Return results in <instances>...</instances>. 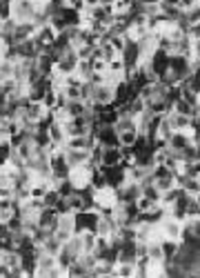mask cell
Returning a JSON list of instances; mask_svg holds the SVG:
<instances>
[{
	"instance_id": "cell-25",
	"label": "cell",
	"mask_w": 200,
	"mask_h": 278,
	"mask_svg": "<svg viewBox=\"0 0 200 278\" xmlns=\"http://www.w3.org/2000/svg\"><path fill=\"white\" fill-rule=\"evenodd\" d=\"M67 276L69 278H83V276H89V269L80 263V258H76L73 263H69V267H67Z\"/></svg>"
},
{
	"instance_id": "cell-22",
	"label": "cell",
	"mask_w": 200,
	"mask_h": 278,
	"mask_svg": "<svg viewBox=\"0 0 200 278\" xmlns=\"http://www.w3.org/2000/svg\"><path fill=\"white\" fill-rule=\"evenodd\" d=\"M140 136L138 129H125V132H118V145L120 147H133L136 140Z\"/></svg>"
},
{
	"instance_id": "cell-42",
	"label": "cell",
	"mask_w": 200,
	"mask_h": 278,
	"mask_svg": "<svg viewBox=\"0 0 200 278\" xmlns=\"http://www.w3.org/2000/svg\"><path fill=\"white\" fill-rule=\"evenodd\" d=\"M63 94L67 96V100H80V87L65 85V87H63Z\"/></svg>"
},
{
	"instance_id": "cell-9",
	"label": "cell",
	"mask_w": 200,
	"mask_h": 278,
	"mask_svg": "<svg viewBox=\"0 0 200 278\" xmlns=\"http://www.w3.org/2000/svg\"><path fill=\"white\" fill-rule=\"evenodd\" d=\"M120 145H113V147H103V156H100V165L103 167H113V165H120Z\"/></svg>"
},
{
	"instance_id": "cell-3",
	"label": "cell",
	"mask_w": 200,
	"mask_h": 278,
	"mask_svg": "<svg viewBox=\"0 0 200 278\" xmlns=\"http://www.w3.org/2000/svg\"><path fill=\"white\" fill-rule=\"evenodd\" d=\"M113 100H116V89H113L111 85H93L91 87V103L96 105H113Z\"/></svg>"
},
{
	"instance_id": "cell-17",
	"label": "cell",
	"mask_w": 200,
	"mask_h": 278,
	"mask_svg": "<svg viewBox=\"0 0 200 278\" xmlns=\"http://www.w3.org/2000/svg\"><path fill=\"white\" fill-rule=\"evenodd\" d=\"M47 136H49V140L51 142H58V145H65V140H67V134H65V127H63V123H53L47 127Z\"/></svg>"
},
{
	"instance_id": "cell-24",
	"label": "cell",
	"mask_w": 200,
	"mask_h": 278,
	"mask_svg": "<svg viewBox=\"0 0 200 278\" xmlns=\"http://www.w3.org/2000/svg\"><path fill=\"white\" fill-rule=\"evenodd\" d=\"M160 247H163V254H165V263L171 261L176 256L178 247H180V240H171V238H163L160 240Z\"/></svg>"
},
{
	"instance_id": "cell-34",
	"label": "cell",
	"mask_w": 200,
	"mask_h": 278,
	"mask_svg": "<svg viewBox=\"0 0 200 278\" xmlns=\"http://www.w3.org/2000/svg\"><path fill=\"white\" fill-rule=\"evenodd\" d=\"M76 76H80L83 80H89L91 76V60H78V65H76Z\"/></svg>"
},
{
	"instance_id": "cell-45",
	"label": "cell",
	"mask_w": 200,
	"mask_h": 278,
	"mask_svg": "<svg viewBox=\"0 0 200 278\" xmlns=\"http://www.w3.org/2000/svg\"><path fill=\"white\" fill-rule=\"evenodd\" d=\"M53 236H56V238H58L60 243H67V240H69L71 236H73V232H71V229H63V227H58L56 232H53Z\"/></svg>"
},
{
	"instance_id": "cell-35",
	"label": "cell",
	"mask_w": 200,
	"mask_h": 278,
	"mask_svg": "<svg viewBox=\"0 0 200 278\" xmlns=\"http://www.w3.org/2000/svg\"><path fill=\"white\" fill-rule=\"evenodd\" d=\"M171 112H176V114H185V116H191L193 107H191V105H187L183 98H178V100H173V103H171Z\"/></svg>"
},
{
	"instance_id": "cell-6",
	"label": "cell",
	"mask_w": 200,
	"mask_h": 278,
	"mask_svg": "<svg viewBox=\"0 0 200 278\" xmlns=\"http://www.w3.org/2000/svg\"><path fill=\"white\" fill-rule=\"evenodd\" d=\"M93 138H96V142H100L103 147H113L118 145V132L113 125H100L98 132L93 134Z\"/></svg>"
},
{
	"instance_id": "cell-39",
	"label": "cell",
	"mask_w": 200,
	"mask_h": 278,
	"mask_svg": "<svg viewBox=\"0 0 200 278\" xmlns=\"http://www.w3.org/2000/svg\"><path fill=\"white\" fill-rule=\"evenodd\" d=\"M73 51H76L78 60H91L93 47H91V45H78V47H73Z\"/></svg>"
},
{
	"instance_id": "cell-20",
	"label": "cell",
	"mask_w": 200,
	"mask_h": 278,
	"mask_svg": "<svg viewBox=\"0 0 200 278\" xmlns=\"http://www.w3.org/2000/svg\"><path fill=\"white\" fill-rule=\"evenodd\" d=\"M147 256H149L151 263H165V254H163V247H160V240L147 243Z\"/></svg>"
},
{
	"instance_id": "cell-49",
	"label": "cell",
	"mask_w": 200,
	"mask_h": 278,
	"mask_svg": "<svg viewBox=\"0 0 200 278\" xmlns=\"http://www.w3.org/2000/svg\"><path fill=\"white\" fill-rule=\"evenodd\" d=\"M113 0H100V5H111Z\"/></svg>"
},
{
	"instance_id": "cell-16",
	"label": "cell",
	"mask_w": 200,
	"mask_h": 278,
	"mask_svg": "<svg viewBox=\"0 0 200 278\" xmlns=\"http://www.w3.org/2000/svg\"><path fill=\"white\" fill-rule=\"evenodd\" d=\"M67 207H69L71 214H78V212H85V209H89V205H87L85 196L80 192H73L71 196H67Z\"/></svg>"
},
{
	"instance_id": "cell-43",
	"label": "cell",
	"mask_w": 200,
	"mask_h": 278,
	"mask_svg": "<svg viewBox=\"0 0 200 278\" xmlns=\"http://www.w3.org/2000/svg\"><path fill=\"white\" fill-rule=\"evenodd\" d=\"M65 7H69V9L73 11H78V13H83L87 9V5H85V0H63Z\"/></svg>"
},
{
	"instance_id": "cell-46",
	"label": "cell",
	"mask_w": 200,
	"mask_h": 278,
	"mask_svg": "<svg viewBox=\"0 0 200 278\" xmlns=\"http://www.w3.org/2000/svg\"><path fill=\"white\" fill-rule=\"evenodd\" d=\"M13 214H16V212H13V209H9V212H0V223H7V220H9L11 216H13Z\"/></svg>"
},
{
	"instance_id": "cell-12",
	"label": "cell",
	"mask_w": 200,
	"mask_h": 278,
	"mask_svg": "<svg viewBox=\"0 0 200 278\" xmlns=\"http://www.w3.org/2000/svg\"><path fill=\"white\" fill-rule=\"evenodd\" d=\"M25 114L27 118L31 120V123H36L38 125V120H43L47 116V109H45V105L43 103H33V100H29V105L25 107V109H20Z\"/></svg>"
},
{
	"instance_id": "cell-29",
	"label": "cell",
	"mask_w": 200,
	"mask_h": 278,
	"mask_svg": "<svg viewBox=\"0 0 200 278\" xmlns=\"http://www.w3.org/2000/svg\"><path fill=\"white\" fill-rule=\"evenodd\" d=\"M180 98H183L187 105H191V107H198L200 105V94L187 89V87H180Z\"/></svg>"
},
{
	"instance_id": "cell-47",
	"label": "cell",
	"mask_w": 200,
	"mask_h": 278,
	"mask_svg": "<svg viewBox=\"0 0 200 278\" xmlns=\"http://www.w3.org/2000/svg\"><path fill=\"white\" fill-rule=\"evenodd\" d=\"M7 103H9V96H7V94L0 89V109H3V107H7Z\"/></svg>"
},
{
	"instance_id": "cell-41",
	"label": "cell",
	"mask_w": 200,
	"mask_h": 278,
	"mask_svg": "<svg viewBox=\"0 0 200 278\" xmlns=\"http://www.w3.org/2000/svg\"><path fill=\"white\" fill-rule=\"evenodd\" d=\"M176 7L185 13V11H191L196 7H200V0H176Z\"/></svg>"
},
{
	"instance_id": "cell-44",
	"label": "cell",
	"mask_w": 200,
	"mask_h": 278,
	"mask_svg": "<svg viewBox=\"0 0 200 278\" xmlns=\"http://www.w3.org/2000/svg\"><path fill=\"white\" fill-rule=\"evenodd\" d=\"M91 71H93V73H107V60L93 58V60H91Z\"/></svg>"
},
{
	"instance_id": "cell-19",
	"label": "cell",
	"mask_w": 200,
	"mask_h": 278,
	"mask_svg": "<svg viewBox=\"0 0 200 278\" xmlns=\"http://www.w3.org/2000/svg\"><path fill=\"white\" fill-rule=\"evenodd\" d=\"M80 234V240H83V254H93V247H96V232L93 229H83Z\"/></svg>"
},
{
	"instance_id": "cell-28",
	"label": "cell",
	"mask_w": 200,
	"mask_h": 278,
	"mask_svg": "<svg viewBox=\"0 0 200 278\" xmlns=\"http://www.w3.org/2000/svg\"><path fill=\"white\" fill-rule=\"evenodd\" d=\"M180 154V160H185V162H193V160H200V149L196 145H187L183 152H178Z\"/></svg>"
},
{
	"instance_id": "cell-37",
	"label": "cell",
	"mask_w": 200,
	"mask_h": 278,
	"mask_svg": "<svg viewBox=\"0 0 200 278\" xmlns=\"http://www.w3.org/2000/svg\"><path fill=\"white\" fill-rule=\"evenodd\" d=\"M173 134V129H171V125H169V120H167V114L163 118H160V125H158V132H156V136H160V138H169Z\"/></svg>"
},
{
	"instance_id": "cell-36",
	"label": "cell",
	"mask_w": 200,
	"mask_h": 278,
	"mask_svg": "<svg viewBox=\"0 0 200 278\" xmlns=\"http://www.w3.org/2000/svg\"><path fill=\"white\" fill-rule=\"evenodd\" d=\"M153 185H156L158 192L163 194V192H167V189L176 187V178H173V176H167V178H156V180H153Z\"/></svg>"
},
{
	"instance_id": "cell-21",
	"label": "cell",
	"mask_w": 200,
	"mask_h": 278,
	"mask_svg": "<svg viewBox=\"0 0 200 278\" xmlns=\"http://www.w3.org/2000/svg\"><path fill=\"white\" fill-rule=\"evenodd\" d=\"M196 216H200V196H187L185 218H196Z\"/></svg>"
},
{
	"instance_id": "cell-14",
	"label": "cell",
	"mask_w": 200,
	"mask_h": 278,
	"mask_svg": "<svg viewBox=\"0 0 200 278\" xmlns=\"http://www.w3.org/2000/svg\"><path fill=\"white\" fill-rule=\"evenodd\" d=\"M111 276H118V278H133L138 276V269H136V263H127V261H118L113 265V272Z\"/></svg>"
},
{
	"instance_id": "cell-8",
	"label": "cell",
	"mask_w": 200,
	"mask_h": 278,
	"mask_svg": "<svg viewBox=\"0 0 200 278\" xmlns=\"http://www.w3.org/2000/svg\"><path fill=\"white\" fill-rule=\"evenodd\" d=\"M96 138L91 136V134H85V136H69L65 140L63 149H91Z\"/></svg>"
},
{
	"instance_id": "cell-31",
	"label": "cell",
	"mask_w": 200,
	"mask_h": 278,
	"mask_svg": "<svg viewBox=\"0 0 200 278\" xmlns=\"http://www.w3.org/2000/svg\"><path fill=\"white\" fill-rule=\"evenodd\" d=\"M125 60L120 58V56H116L113 60H109V63H107V73H116V76H123L125 73Z\"/></svg>"
},
{
	"instance_id": "cell-50",
	"label": "cell",
	"mask_w": 200,
	"mask_h": 278,
	"mask_svg": "<svg viewBox=\"0 0 200 278\" xmlns=\"http://www.w3.org/2000/svg\"><path fill=\"white\" fill-rule=\"evenodd\" d=\"M5 138V132H3V125H0V140Z\"/></svg>"
},
{
	"instance_id": "cell-10",
	"label": "cell",
	"mask_w": 200,
	"mask_h": 278,
	"mask_svg": "<svg viewBox=\"0 0 200 278\" xmlns=\"http://www.w3.org/2000/svg\"><path fill=\"white\" fill-rule=\"evenodd\" d=\"M167 120H169L173 132H189L191 127V118L185 114H176V112H167Z\"/></svg>"
},
{
	"instance_id": "cell-2",
	"label": "cell",
	"mask_w": 200,
	"mask_h": 278,
	"mask_svg": "<svg viewBox=\"0 0 200 278\" xmlns=\"http://www.w3.org/2000/svg\"><path fill=\"white\" fill-rule=\"evenodd\" d=\"M158 229L163 234V238H171V240L183 238V220H176L171 216H163V220L158 223Z\"/></svg>"
},
{
	"instance_id": "cell-11",
	"label": "cell",
	"mask_w": 200,
	"mask_h": 278,
	"mask_svg": "<svg viewBox=\"0 0 200 278\" xmlns=\"http://www.w3.org/2000/svg\"><path fill=\"white\" fill-rule=\"evenodd\" d=\"M65 158L69 167H78L85 165L89 160V149H65Z\"/></svg>"
},
{
	"instance_id": "cell-30",
	"label": "cell",
	"mask_w": 200,
	"mask_h": 278,
	"mask_svg": "<svg viewBox=\"0 0 200 278\" xmlns=\"http://www.w3.org/2000/svg\"><path fill=\"white\" fill-rule=\"evenodd\" d=\"M140 194L147 196V198L153 200V202H160V192H158V187L153 185V182H145V185H140Z\"/></svg>"
},
{
	"instance_id": "cell-23",
	"label": "cell",
	"mask_w": 200,
	"mask_h": 278,
	"mask_svg": "<svg viewBox=\"0 0 200 278\" xmlns=\"http://www.w3.org/2000/svg\"><path fill=\"white\" fill-rule=\"evenodd\" d=\"M40 247H43V252H47V254H51V256H58V252H60V247H63V243H60L56 236L53 234H49L47 238L40 243Z\"/></svg>"
},
{
	"instance_id": "cell-1",
	"label": "cell",
	"mask_w": 200,
	"mask_h": 278,
	"mask_svg": "<svg viewBox=\"0 0 200 278\" xmlns=\"http://www.w3.org/2000/svg\"><path fill=\"white\" fill-rule=\"evenodd\" d=\"M11 18L16 23H27L36 18V3L33 0H11Z\"/></svg>"
},
{
	"instance_id": "cell-7",
	"label": "cell",
	"mask_w": 200,
	"mask_h": 278,
	"mask_svg": "<svg viewBox=\"0 0 200 278\" xmlns=\"http://www.w3.org/2000/svg\"><path fill=\"white\" fill-rule=\"evenodd\" d=\"M116 229H118V223L113 220V216H98L93 232L98 236H107V238H109V236L116 234Z\"/></svg>"
},
{
	"instance_id": "cell-32",
	"label": "cell",
	"mask_w": 200,
	"mask_h": 278,
	"mask_svg": "<svg viewBox=\"0 0 200 278\" xmlns=\"http://www.w3.org/2000/svg\"><path fill=\"white\" fill-rule=\"evenodd\" d=\"M53 187H56V192L60 194V198H67V196H71L73 192H76L69 178H63V180H58V182H56V185H53Z\"/></svg>"
},
{
	"instance_id": "cell-33",
	"label": "cell",
	"mask_w": 200,
	"mask_h": 278,
	"mask_svg": "<svg viewBox=\"0 0 200 278\" xmlns=\"http://www.w3.org/2000/svg\"><path fill=\"white\" fill-rule=\"evenodd\" d=\"M136 3H138V0H113V3H111L113 13H129L131 7Z\"/></svg>"
},
{
	"instance_id": "cell-15",
	"label": "cell",
	"mask_w": 200,
	"mask_h": 278,
	"mask_svg": "<svg viewBox=\"0 0 200 278\" xmlns=\"http://www.w3.org/2000/svg\"><path fill=\"white\" fill-rule=\"evenodd\" d=\"M187 145H191L189 136H187V132H173L171 136L167 138V147H169L171 152H183Z\"/></svg>"
},
{
	"instance_id": "cell-5",
	"label": "cell",
	"mask_w": 200,
	"mask_h": 278,
	"mask_svg": "<svg viewBox=\"0 0 200 278\" xmlns=\"http://www.w3.org/2000/svg\"><path fill=\"white\" fill-rule=\"evenodd\" d=\"M36 223H38V227L49 229V232L53 234L58 229V212L53 207H43L36 216Z\"/></svg>"
},
{
	"instance_id": "cell-48",
	"label": "cell",
	"mask_w": 200,
	"mask_h": 278,
	"mask_svg": "<svg viewBox=\"0 0 200 278\" xmlns=\"http://www.w3.org/2000/svg\"><path fill=\"white\" fill-rule=\"evenodd\" d=\"M85 5H87V9H89V7H96V5H100V0H85Z\"/></svg>"
},
{
	"instance_id": "cell-38",
	"label": "cell",
	"mask_w": 200,
	"mask_h": 278,
	"mask_svg": "<svg viewBox=\"0 0 200 278\" xmlns=\"http://www.w3.org/2000/svg\"><path fill=\"white\" fill-rule=\"evenodd\" d=\"M167 176H173L171 169L167 165H151V178L153 180H156V178H167Z\"/></svg>"
},
{
	"instance_id": "cell-27",
	"label": "cell",
	"mask_w": 200,
	"mask_h": 278,
	"mask_svg": "<svg viewBox=\"0 0 200 278\" xmlns=\"http://www.w3.org/2000/svg\"><path fill=\"white\" fill-rule=\"evenodd\" d=\"M98 47H100V56H103V60H107V63H109V60H113V58L118 56V51L113 49L111 43H109L107 38L100 40V45H98Z\"/></svg>"
},
{
	"instance_id": "cell-26",
	"label": "cell",
	"mask_w": 200,
	"mask_h": 278,
	"mask_svg": "<svg viewBox=\"0 0 200 278\" xmlns=\"http://www.w3.org/2000/svg\"><path fill=\"white\" fill-rule=\"evenodd\" d=\"M13 69H16V60L0 58V80L3 78H13Z\"/></svg>"
},
{
	"instance_id": "cell-4",
	"label": "cell",
	"mask_w": 200,
	"mask_h": 278,
	"mask_svg": "<svg viewBox=\"0 0 200 278\" xmlns=\"http://www.w3.org/2000/svg\"><path fill=\"white\" fill-rule=\"evenodd\" d=\"M76 65H78V56H76V51H73V47H71L69 51H65L63 56L56 60L53 71L60 73V76H69V73L76 71Z\"/></svg>"
},
{
	"instance_id": "cell-13",
	"label": "cell",
	"mask_w": 200,
	"mask_h": 278,
	"mask_svg": "<svg viewBox=\"0 0 200 278\" xmlns=\"http://www.w3.org/2000/svg\"><path fill=\"white\" fill-rule=\"evenodd\" d=\"M91 100L89 103H85V100H67V105H65V112H67V116L73 118V116H83V114H87L91 109Z\"/></svg>"
},
{
	"instance_id": "cell-18",
	"label": "cell",
	"mask_w": 200,
	"mask_h": 278,
	"mask_svg": "<svg viewBox=\"0 0 200 278\" xmlns=\"http://www.w3.org/2000/svg\"><path fill=\"white\" fill-rule=\"evenodd\" d=\"M0 263L7 265L9 269H16L20 265V252L18 249H3V252H0Z\"/></svg>"
},
{
	"instance_id": "cell-40",
	"label": "cell",
	"mask_w": 200,
	"mask_h": 278,
	"mask_svg": "<svg viewBox=\"0 0 200 278\" xmlns=\"http://www.w3.org/2000/svg\"><path fill=\"white\" fill-rule=\"evenodd\" d=\"M40 103L45 105V109H47V112H51L53 107H56V89H47Z\"/></svg>"
}]
</instances>
